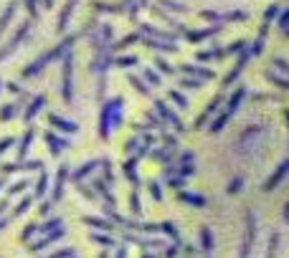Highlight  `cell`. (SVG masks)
<instances>
[{"label": "cell", "mask_w": 289, "mask_h": 258, "mask_svg": "<svg viewBox=\"0 0 289 258\" xmlns=\"http://www.w3.org/2000/svg\"><path fill=\"white\" fill-rule=\"evenodd\" d=\"M71 43H74V38H66V41H64V43H61L59 48H54V51H49L46 56H41L38 61H33V64H31V66H28V68H26V71H23V76H36V73H38V71H41L43 66L49 64V61H54V59H59V56H61V54H64V51H66V48H69Z\"/></svg>", "instance_id": "1"}, {"label": "cell", "mask_w": 289, "mask_h": 258, "mask_svg": "<svg viewBox=\"0 0 289 258\" xmlns=\"http://www.w3.org/2000/svg\"><path fill=\"white\" fill-rule=\"evenodd\" d=\"M28 31H31V23H23V25H20V28L15 31V36L10 38V43H8L5 48H0V61H3V59H8V56H10V54H13V51L18 48V43H20V41H23V38L28 36Z\"/></svg>", "instance_id": "2"}, {"label": "cell", "mask_w": 289, "mask_h": 258, "mask_svg": "<svg viewBox=\"0 0 289 258\" xmlns=\"http://www.w3.org/2000/svg\"><path fill=\"white\" fill-rule=\"evenodd\" d=\"M71 68H74V56L69 54V56L64 59V99H66V101H71V96H74V89H71Z\"/></svg>", "instance_id": "3"}, {"label": "cell", "mask_w": 289, "mask_h": 258, "mask_svg": "<svg viewBox=\"0 0 289 258\" xmlns=\"http://www.w3.org/2000/svg\"><path fill=\"white\" fill-rule=\"evenodd\" d=\"M43 104H46V96H36V99H33V104L26 109V122H31V119H33V117L43 109Z\"/></svg>", "instance_id": "4"}, {"label": "cell", "mask_w": 289, "mask_h": 258, "mask_svg": "<svg viewBox=\"0 0 289 258\" xmlns=\"http://www.w3.org/2000/svg\"><path fill=\"white\" fill-rule=\"evenodd\" d=\"M13 15H15V3H10V5L5 8V13L0 15V36L8 31V23L13 20Z\"/></svg>", "instance_id": "5"}, {"label": "cell", "mask_w": 289, "mask_h": 258, "mask_svg": "<svg viewBox=\"0 0 289 258\" xmlns=\"http://www.w3.org/2000/svg\"><path fill=\"white\" fill-rule=\"evenodd\" d=\"M64 180H66V167L59 170V177H56V190H54V200H61L64 195Z\"/></svg>", "instance_id": "6"}, {"label": "cell", "mask_w": 289, "mask_h": 258, "mask_svg": "<svg viewBox=\"0 0 289 258\" xmlns=\"http://www.w3.org/2000/svg\"><path fill=\"white\" fill-rule=\"evenodd\" d=\"M31 139H33V129L26 132V137H23V142H20V147H18V160H23V157L28 154V144H31Z\"/></svg>", "instance_id": "7"}, {"label": "cell", "mask_w": 289, "mask_h": 258, "mask_svg": "<svg viewBox=\"0 0 289 258\" xmlns=\"http://www.w3.org/2000/svg\"><path fill=\"white\" fill-rule=\"evenodd\" d=\"M46 139H49V144H51V152H54V154H59V152L66 147V142H64V139H56L54 134H46Z\"/></svg>", "instance_id": "8"}, {"label": "cell", "mask_w": 289, "mask_h": 258, "mask_svg": "<svg viewBox=\"0 0 289 258\" xmlns=\"http://www.w3.org/2000/svg\"><path fill=\"white\" fill-rule=\"evenodd\" d=\"M51 122H54V124H59V129H64V132H74V129H76V124H74V122L59 119V117H51Z\"/></svg>", "instance_id": "9"}, {"label": "cell", "mask_w": 289, "mask_h": 258, "mask_svg": "<svg viewBox=\"0 0 289 258\" xmlns=\"http://www.w3.org/2000/svg\"><path fill=\"white\" fill-rule=\"evenodd\" d=\"M15 112H18V107H15V104H8V107L0 112V119H3V122H8L10 117H15Z\"/></svg>", "instance_id": "10"}, {"label": "cell", "mask_w": 289, "mask_h": 258, "mask_svg": "<svg viewBox=\"0 0 289 258\" xmlns=\"http://www.w3.org/2000/svg\"><path fill=\"white\" fill-rule=\"evenodd\" d=\"M46 185H49V177L46 175H41V180L36 183V195L41 197V195H46Z\"/></svg>", "instance_id": "11"}, {"label": "cell", "mask_w": 289, "mask_h": 258, "mask_svg": "<svg viewBox=\"0 0 289 258\" xmlns=\"http://www.w3.org/2000/svg\"><path fill=\"white\" fill-rule=\"evenodd\" d=\"M26 188H28V183H26V180H20V183H13L8 193H10V195H18V193H23Z\"/></svg>", "instance_id": "12"}, {"label": "cell", "mask_w": 289, "mask_h": 258, "mask_svg": "<svg viewBox=\"0 0 289 258\" xmlns=\"http://www.w3.org/2000/svg\"><path fill=\"white\" fill-rule=\"evenodd\" d=\"M28 205H31V197H23V202H18V208H15V215H23L28 210Z\"/></svg>", "instance_id": "13"}, {"label": "cell", "mask_w": 289, "mask_h": 258, "mask_svg": "<svg viewBox=\"0 0 289 258\" xmlns=\"http://www.w3.org/2000/svg\"><path fill=\"white\" fill-rule=\"evenodd\" d=\"M26 8L31 10V15H33V18L38 15V8H36V0H26Z\"/></svg>", "instance_id": "14"}, {"label": "cell", "mask_w": 289, "mask_h": 258, "mask_svg": "<svg viewBox=\"0 0 289 258\" xmlns=\"http://www.w3.org/2000/svg\"><path fill=\"white\" fill-rule=\"evenodd\" d=\"M36 230H38V225H28V228H26V233H23V241H28Z\"/></svg>", "instance_id": "15"}, {"label": "cell", "mask_w": 289, "mask_h": 258, "mask_svg": "<svg viewBox=\"0 0 289 258\" xmlns=\"http://www.w3.org/2000/svg\"><path fill=\"white\" fill-rule=\"evenodd\" d=\"M10 144H13V139H10V137H5V139L0 142V154H3V152H5V149H8Z\"/></svg>", "instance_id": "16"}, {"label": "cell", "mask_w": 289, "mask_h": 258, "mask_svg": "<svg viewBox=\"0 0 289 258\" xmlns=\"http://www.w3.org/2000/svg\"><path fill=\"white\" fill-rule=\"evenodd\" d=\"M3 213H5V202H0V215H3Z\"/></svg>", "instance_id": "17"}, {"label": "cell", "mask_w": 289, "mask_h": 258, "mask_svg": "<svg viewBox=\"0 0 289 258\" xmlns=\"http://www.w3.org/2000/svg\"><path fill=\"white\" fill-rule=\"evenodd\" d=\"M43 3H46V8H51V5H54V0H43Z\"/></svg>", "instance_id": "18"}, {"label": "cell", "mask_w": 289, "mask_h": 258, "mask_svg": "<svg viewBox=\"0 0 289 258\" xmlns=\"http://www.w3.org/2000/svg\"><path fill=\"white\" fill-rule=\"evenodd\" d=\"M5 223H8V220H0V230H3V228H5Z\"/></svg>", "instance_id": "19"}, {"label": "cell", "mask_w": 289, "mask_h": 258, "mask_svg": "<svg viewBox=\"0 0 289 258\" xmlns=\"http://www.w3.org/2000/svg\"><path fill=\"white\" fill-rule=\"evenodd\" d=\"M0 91H3V81H0Z\"/></svg>", "instance_id": "20"}]
</instances>
